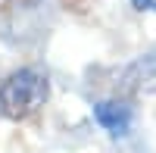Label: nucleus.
I'll return each mask as SVG.
<instances>
[{
	"mask_svg": "<svg viewBox=\"0 0 156 153\" xmlns=\"http://www.w3.org/2000/svg\"><path fill=\"white\" fill-rule=\"evenodd\" d=\"M47 94H50L47 75L34 69H19L0 84V109L9 119H28L44 106Z\"/></svg>",
	"mask_w": 156,
	"mask_h": 153,
	"instance_id": "obj_1",
	"label": "nucleus"
},
{
	"mask_svg": "<svg viewBox=\"0 0 156 153\" xmlns=\"http://www.w3.org/2000/svg\"><path fill=\"white\" fill-rule=\"evenodd\" d=\"M94 119L109 134H125L128 125H131V106L122 103V100H103V103L94 106Z\"/></svg>",
	"mask_w": 156,
	"mask_h": 153,
	"instance_id": "obj_2",
	"label": "nucleus"
},
{
	"mask_svg": "<svg viewBox=\"0 0 156 153\" xmlns=\"http://www.w3.org/2000/svg\"><path fill=\"white\" fill-rule=\"evenodd\" d=\"M153 75H156V47L125 69V75H122V87H134V84H140V81H150Z\"/></svg>",
	"mask_w": 156,
	"mask_h": 153,
	"instance_id": "obj_3",
	"label": "nucleus"
},
{
	"mask_svg": "<svg viewBox=\"0 0 156 153\" xmlns=\"http://www.w3.org/2000/svg\"><path fill=\"white\" fill-rule=\"evenodd\" d=\"M131 6L137 12H156V0H131Z\"/></svg>",
	"mask_w": 156,
	"mask_h": 153,
	"instance_id": "obj_4",
	"label": "nucleus"
}]
</instances>
